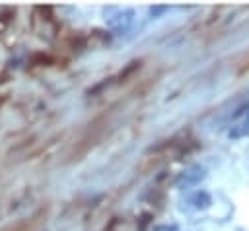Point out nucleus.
Wrapping results in <instances>:
<instances>
[{
    "mask_svg": "<svg viewBox=\"0 0 249 231\" xmlns=\"http://www.w3.org/2000/svg\"><path fill=\"white\" fill-rule=\"evenodd\" d=\"M107 126H109V113H103V115L95 116V118L86 126V130H84L82 138L74 144L72 151L68 153V159H70V161L80 159V157H82L89 148H93V146L103 138V134H105Z\"/></svg>",
    "mask_w": 249,
    "mask_h": 231,
    "instance_id": "nucleus-1",
    "label": "nucleus"
},
{
    "mask_svg": "<svg viewBox=\"0 0 249 231\" xmlns=\"http://www.w3.org/2000/svg\"><path fill=\"white\" fill-rule=\"evenodd\" d=\"M45 215V210H41L39 214H35L33 217H27V219H19V221H16V223H12V225H8V227H4L2 231H35V227L39 225V221H41V217Z\"/></svg>",
    "mask_w": 249,
    "mask_h": 231,
    "instance_id": "nucleus-2",
    "label": "nucleus"
},
{
    "mask_svg": "<svg viewBox=\"0 0 249 231\" xmlns=\"http://www.w3.org/2000/svg\"><path fill=\"white\" fill-rule=\"evenodd\" d=\"M140 64H142V60H132V62H128V66L119 74V82H126L130 76H134V72L140 70Z\"/></svg>",
    "mask_w": 249,
    "mask_h": 231,
    "instance_id": "nucleus-3",
    "label": "nucleus"
},
{
    "mask_svg": "<svg viewBox=\"0 0 249 231\" xmlns=\"http://www.w3.org/2000/svg\"><path fill=\"white\" fill-rule=\"evenodd\" d=\"M156 231H173V227H171V229H169V227H158Z\"/></svg>",
    "mask_w": 249,
    "mask_h": 231,
    "instance_id": "nucleus-4",
    "label": "nucleus"
}]
</instances>
